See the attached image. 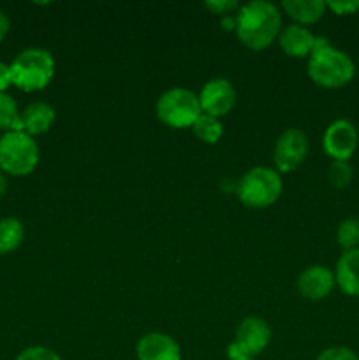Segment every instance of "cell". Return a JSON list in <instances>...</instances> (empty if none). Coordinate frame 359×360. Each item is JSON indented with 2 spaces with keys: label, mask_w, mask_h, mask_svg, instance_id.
Listing matches in <instances>:
<instances>
[{
  "label": "cell",
  "mask_w": 359,
  "mask_h": 360,
  "mask_svg": "<svg viewBox=\"0 0 359 360\" xmlns=\"http://www.w3.org/2000/svg\"><path fill=\"white\" fill-rule=\"evenodd\" d=\"M0 130H23L21 125V111L18 109L16 101L11 95L0 94Z\"/></svg>",
  "instance_id": "19"
},
{
  "label": "cell",
  "mask_w": 359,
  "mask_h": 360,
  "mask_svg": "<svg viewBox=\"0 0 359 360\" xmlns=\"http://www.w3.org/2000/svg\"><path fill=\"white\" fill-rule=\"evenodd\" d=\"M326 9L333 11L338 16H351L359 13V0H329L326 2Z\"/></svg>",
  "instance_id": "24"
},
{
  "label": "cell",
  "mask_w": 359,
  "mask_h": 360,
  "mask_svg": "<svg viewBox=\"0 0 359 360\" xmlns=\"http://www.w3.org/2000/svg\"><path fill=\"white\" fill-rule=\"evenodd\" d=\"M315 360H359V355L348 347H329L320 352Z\"/></svg>",
  "instance_id": "23"
},
{
  "label": "cell",
  "mask_w": 359,
  "mask_h": 360,
  "mask_svg": "<svg viewBox=\"0 0 359 360\" xmlns=\"http://www.w3.org/2000/svg\"><path fill=\"white\" fill-rule=\"evenodd\" d=\"M13 84L23 91L44 90L55 76V58L48 49L27 48L9 63Z\"/></svg>",
  "instance_id": "3"
},
{
  "label": "cell",
  "mask_w": 359,
  "mask_h": 360,
  "mask_svg": "<svg viewBox=\"0 0 359 360\" xmlns=\"http://www.w3.org/2000/svg\"><path fill=\"white\" fill-rule=\"evenodd\" d=\"M308 155V137L299 129H287L277 137L273 146V162L278 172H292Z\"/></svg>",
  "instance_id": "9"
},
{
  "label": "cell",
  "mask_w": 359,
  "mask_h": 360,
  "mask_svg": "<svg viewBox=\"0 0 359 360\" xmlns=\"http://www.w3.org/2000/svg\"><path fill=\"white\" fill-rule=\"evenodd\" d=\"M284 183L277 169L257 165L246 171L236 183V195L246 207L263 210L280 199Z\"/></svg>",
  "instance_id": "4"
},
{
  "label": "cell",
  "mask_w": 359,
  "mask_h": 360,
  "mask_svg": "<svg viewBox=\"0 0 359 360\" xmlns=\"http://www.w3.org/2000/svg\"><path fill=\"white\" fill-rule=\"evenodd\" d=\"M359 134L351 120H334L322 136V148L333 162H348L358 150Z\"/></svg>",
  "instance_id": "8"
},
{
  "label": "cell",
  "mask_w": 359,
  "mask_h": 360,
  "mask_svg": "<svg viewBox=\"0 0 359 360\" xmlns=\"http://www.w3.org/2000/svg\"><path fill=\"white\" fill-rule=\"evenodd\" d=\"M296 285H298V292L305 299L322 301V299H326L333 292L336 281H334V273L329 267L315 264V266L306 267L299 274Z\"/></svg>",
  "instance_id": "11"
},
{
  "label": "cell",
  "mask_w": 359,
  "mask_h": 360,
  "mask_svg": "<svg viewBox=\"0 0 359 360\" xmlns=\"http://www.w3.org/2000/svg\"><path fill=\"white\" fill-rule=\"evenodd\" d=\"M9 30H11L9 18H7V14L4 13V11H0V41L6 39V35L9 34Z\"/></svg>",
  "instance_id": "27"
},
{
  "label": "cell",
  "mask_w": 359,
  "mask_h": 360,
  "mask_svg": "<svg viewBox=\"0 0 359 360\" xmlns=\"http://www.w3.org/2000/svg\"><path fill=\"white\" fill-rule=\"evenodd\" d=\"M306 74L310 79L326 90L344 88L354 79L355 63L341 49L334 48L327 37H315L312 55L308 56Z\"/></svg>",
  "instance_id": "2"
},
{
  "label": "cell",
  "mask_w": 359,
  "mask_h": 360,
  "mask_svg": "<svg viewBox=\"0 0 359 360\" xmlns=\"http://www.w3.org/2000/svg\"><path fill=\"white\" fill-rule=\"evenodd\" d=\"M7 192V178L2 171H0V197H4V193Z\"/></svg>",
  "instance_id": "28"
},
{
  "label": "cell",
  "mask_w": 359,
  "mask_h": 360,
  "mask_svg": "<svg viewBox=\"0 0 359 360\" xmlns=\"http://www.w3.org/2000/svg\"><path fill=\"white\" fill-rule=\"evenodd\" d=\"M327 179L334 188H347L354 179V169L348 162H331L327 169Z\"/></svg>",
  "instance_id": "21"
},
{
  "label": "cell",
  "mask_w": 359,
  "mask_h": 360,
  "mask_svg": "<svg viewBox=\"0 0 359 360\" xmlns=\"http://www.w3.org/2000/svg\"><path fill=\"white\" fill-rule=\"evenodd\" d=\"M16 360H62V357L48 347H28L18 355Z\"/></svg>",
  "instance_id": "22"
},
{
  "label": "cell",
  "mask_w": 359,
  "mask_h": 360,
  "mask_svg": "<svg viewBox=\"0 0 359 360\" xmlns=\"http://www.w3.org/2000/svg\"><path fill=\"white\" fill-rule=\"evenodd\" d=\"M236 360H256V359H236Z\"/></svg>",
  "instance_id": "29"
},
{
  "label": "cell",
  "mask_w": 359,
  "mask_h": 360,
  "mask_svg": "<svg viewBox=\"0 0 359 360\" xmlns=\"http://www.w3.org/2000/svg\"><path fill=\"white\" fill-rule=\"evenodd\" d=\"M282 9L289 18L296 21V25L308 27L317 23L326 13V2L322 0H285L282 2Z\"/></svg>",
  "instance_id": "16"
},
{
  "label": "cell",
  "mask_w": 359,
  "mask_h": 360,
  "mask_svg": "<svg viewBox=\"0 0 359 360\" xmlns=\"http://www.w3.org/2000/svg\"><path fill=\"white\" fill-rule=\"evenodd\" d=\"M204 7L215 14H220L222 18L231 16L232 11L239 9V4L236 0H213V2H204Z\"/></svg>",
  "instance_id": "25"
},
{
  "label": "cell",
  "mask_w": 359,
  "mask_h": 360,
  "mask_svg": "<svg viewBox=\"0 0 359 360\" xmlns=\"http://www.w3.org/2000/svg\"><path fill=\"white\" fill-rule=\"evenodd\" d=\"M333 273L341 294L348 297H359V248L341 253Z\"/></svg>",
  "instance_id": "14"
},
{
  "label": "cell",
  "mask_w": 359,
  "mask_h": 360,
  "mask_svg": "<svg viewBox=\"0 0 359 360\" xmlns=\"http://www.w3.org/2000/svg\"><path fill=\"white\" fill-rule=\"evenodd\" d=\"M25 229L18 218L7 217L0 220V255L14 252L23 243Z\"/></svg>",
  "instance_id": "17"
},
{
  "label": "cell",
  "mask_w": 359,
  "mask_h": 360,
  "mask_svg": "<svg viewBox=\"0 0 359 360\" xmlns=\"http://www.w3.org/2000/svg\"><path fill=\"white\" fill-rule=\"evenodd\" d=\"M55 123V109L48 102H32L21 111V125L28 136L46 134Z\"/></svg>",
  "instance_id": "15"
},
{
  "label": "cell",
  "mask_w": 359,
  "mask_h": 360,
  "mask_svg": "<svg viewBox=\"0 0 359 360\" xmlns=\"http://www.w3.org/2000/svg\"><path fill=\"white\" fill-rule=\"evenodd\" d=\"M137 360H182V348L164 333H148L136 345Z\"/></svg>",
  "instance_id": "12"
},
{
  "label": "cell",
  "mask_w": 359,
  "mask_h": 360,
  "mask_svg": "<svg viewBox=\"0 0 359 360\" xmlns=\"http://www.w3.org/2000/svg\"><path fill=\"white\" fill-rule=\"evenodd\" d=\"M282 30L280 9L273 2L252 0L236 11V35L239 42L253 51L270 48Z\"/></svg>",
  "instance_id": "1"
},
{
  "label": "cell",
  "mask_w": 359,
  "mask_h": 360,
  "mask_svg": "<svg viewBox=\"0 0 359 360\" xmlns=\"http://www.w3.org/2000/svg\"><path fill=\"white\" fill-rule=\"evenodd\" d=\"M336 241L344 252L359 248V218L352 217L340 221L336 229Z\"/></svg>",
  "instance_id": "20"
},
{
  "label": "cell",
  "mask_w": 359,
  "mask_h": 360,
  "mask_svg": "<svg viewBox=\"0 0 359 360\" xmlns=\"http://www.w3.org/2000/svg\"><path fill=\"white\" fill-rule=\"evenodd\" d=\"M11 84H13V77H11L9 63L0 62V94H6Z\"/></svg>",
  "instance_id": "26"
},
{
  "label": "cell",
  "mask_w": 359,
  "mask_h": 360,
  "mask_svg": "<svg viewBox=\"0 0 359 360\" xmlns=\"http://www.w3.org/2000/svg\"><path fill=\"white\" fill-rule=\"evenodd\" d=\"M155 111L158 120L171 129H189L203 115L199 95L180 86L165 90L158 97Z\"/></svg>",
  "instance_id": "6"
},
{
  "label": "cell",
  "mask_w": 359,
  "mask_h": 360,
  "mask_svg": "<svg viewBox=\"0 0 359 360\" xmlns=\"http://www.w3.org/2000/svg\"><path fill=\"white\" fill-rule=\"evenodd\" d=\"M271 341V327L260 316H246L236 330V338L227 348L229 360L256 359Z\"/></svg>",
  "instance_id": "7"
},
{
  "label": "cell",
  "mask_w": 359,
  "mask_h": 360,
  "mask_svg": "<svg viewBox=\"0 0 359 360\" xmlns=\"http://www.w3.org/2000/svg\"><path fill=\"white\" fill-rule=\"evenodd\" d=\"M194 134L199 141L206 144H217L220 141L222 134H224V127H222L220 118H215L210 115H201L197 122L192 125Z\"/></svg>",
  "instance_id": "18"
},
{
  "label": "cell",
  "mask_w": 359,
  "mask_h": 360,
  "mask_svg": "<svg viewBox=\"0 0 359 360\" xmlns=\"http://www.w3.org/2000/svg\"><path fill=\"white\" fill-rule=\"evenodd\" d=\"M278 44L282 51L292 58H306L312 55L313 44H315V35L301 25H289L282 28L278 35Z\"/></svg>",
  "instance_id": "13"
},
{
  "label": "cell",
  "mask_w": 359,
  "mask_h": 360,
  "mask_svg": "<svg viewBox=\"0 0 359 360\" xmlns=\"http://www.w3.org/2000/svg\"><path fill=\"white\" fill-rule=\"evenodd\" d=\"M39 164V146L23 130L4 132L0 137V171L11 176H28Z\"/></svg>",
  "instance_id": "5"
},
{
  "label": "cell",
  "mask_w": 359,
  "mask_h": 360,
  "mask_svg": "<svg viewBox=\"0 0 359 360\" xmlns=\"http://www.w3.org/2000/svg\"><path fill=\"white\" fill-rule=\"evenodd\" d=\"M236 98L238 95H236L234 86L225 77H215V79L206 81L199 91L201 109L204 115L215 116V118L229 115L236 105Z\"/></svg>",
  "instance_id": "10"
}]
</instances>
